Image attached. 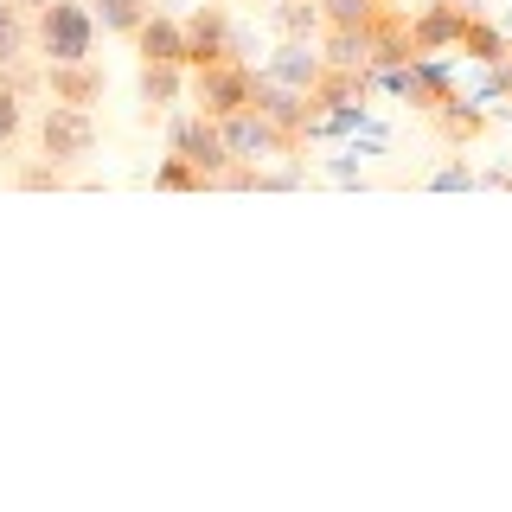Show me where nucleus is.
Segmentation results:
<instances>
[{"mask_svg":"<svg viewBox=\"0 0 512 512\" xmlns=\"http://www.w3.org/2000/svg\"><path fill=\"white\" fill-rule=\"evenodd\" d=\"M32 45L45 52V64H77L90 58L96 45V13L84 0H45L39 13H32Z\"/></svg>","mask_w":512,"mask_h":512,"instance_id":"1","label":"nucleus"},{"mask_svg":"<svg viewBox=\"0 0 512 512\" xmlns=\"http://www.w3.org/2000/svg\"><path fill=\"white\" fill-rule=\"evenodd\" d=\"M90 154H96L90 109H77V103H52V109H45V122H39V160H45V167L71 173V167H84Z\"/></svg>","mask_w":512,"mask_h":512,"instance_id":"2","label":"nucleus"},{"mask_svg":"<svg viewBox=\"0 0 512 512\" xmlns=\"http://www.w3.org/2000/svg\"><path fill=\"white\" fill-rule=\"evenodd\" d=\"M218 135H224V148H231V160H250V167H263V160H276V154H288V160L301 154V141L282 135V128L269 122L256 103L231 109V116H218Z\"/></svg>","mask_w":512,"mask_h":512,"instance_id":"3","label":"nucleus"},{"mask_svg":"<svg viewBox=\"0 0 512 512\" xmlns=\"http://www.w3.org/2000/svg\"><path fill=\"white\" fill-rule=\"evenodd\" d=\"M250 103V64L244 58H212V64H192V109H205V116H231V109Z\"/></svg>","mask_w":512,"mask_h":512,"instance_id":"4","label":"nucleus"},{"mask_svg":"<svg viewBox=\"0 0 512 512\" xmlns=\"http://www.w3.org/2000/svg\"><path fill=\"white\" fill-rule=\"evenodd\" d=\"M167 148H173V154H186L212 186H218V173L231 167V148H224L218 122L205 116V109H186V116H173V122H167Z\"/></svg>","mask_w":512,"mask_h":512,"instance_id":"5","label":"nucleus"},{"mask_svg":"<svg viewBox=\"0 0 512 512\" xmlns=\"http://www.w3.org/2000/svg\"><path fill=\"white\" fill-rule=\"evenodd\" d=\"M244 58V39H237V26H231V13L218 7V0H205L199 13L186 20V64H212V58Z\"/></svg>","mask_w":512,"mask_h":512,"instance_id":"6","label":"nucleus"},{"mask_svg":"<svg viewBox=\"0 0 512 512\" xmlns=\"http://www.w3.org/2000/svg\"><path fill=\"white\" fill-rule=\"evenodd\" d=\"M384 84L404 96L410 109H423V116H436L442 103H455V96H461V90H455V77H448L442 64H429V58H410L404 71H384Z\"/></svg>","mask_w":512,"mask_h":512,"instance_id":"7","label":"nucleus"},{"mask_svg":"<svg viewBox=\"0 0 512 512\" xmlns=\"http://www.w3.org/2000/svg\"><path fill=\"white\" fill-rule=\"evenodd\" d=\"M250 103L263 109V116L276 122L282 135L308 141V90H288L282 77H269V71H250Z\"/></svg>","mask_w":512,"mask_h":512,"instance_id":"8","label":"nucleus"},{"mask_svg":"<svg viewBox=\"0 0 512 512\" xmlns=\"http://www.w3.org/2000/svg\"><path fill=\"white\" fill-rule=\"evenodd\" d=\"M461 26H468V7H461V0H429V7L410 20L416 58H436V52H448V45H461Z\"/></svg>","mask_w":512,"mask_h":512,"instance_id":"9","label":"nucleus"},{"mask_svg":"<svg viewBox=\"0 0 512 512\" xmlns=\"http://www.w3.org/2000/svg\"><path fill=\"white\" fill-rule=\"evenodd\" d=\"M410 58H416L410 20H404L397 7H378V13H372V77H378V71H404Z\"/></svg>","mask_w":512,"mask_h":512,"instance_id":"10","label":"nucleus"},{"mask_svg":"<svg viewBox=\"0 0 512 512\" xmlns=\"http://www.w3.org/2000/svg\"><path fill=\"white\" fill-rule=\"evenodd\" d=\"M45 90H52V103L90 109L96 96H103V71H96L90 58H77V64H45Z\"/></svg>","mask_w":512,"mask_h":512,"instance_id":"11","label":"nucleus"},{"mask_svg":"<svg viewBox=\"0 0 512 512\" xmlns=\"http://www.w3.org/2000/svg\"><path fill=\"white\" fill-rule=\"evenodd\" d=\"M141 64H186V20H167V13H148L135 26Z\"/></svg>","mask_w":512,"mask_h":512,"instance_id":"12","label":"nucleus"},{"mask_svg":"<svg viewBox=\"0 0 512 512\" xmlns=\"http://www.w3.org/2000/svg\"><path fill=\"white\" fill-rule=\"evenodd\" d=\"M320 71H327V58L314 52V39H282L276 58H269V77H282L288 90H314Z\"/></svg>","mask_w":512,"mask_h":512,"instance_id":"13","label":"nucleus"},{"mask_svg":"<svg viewBox=\"0 0 512 512\" xmlns=\"http://www.w3.org/2000/svg\"><path fill=\"white\" fill-rule=\"evenodd\" d=\"M320 58L340 71H372V20L365 26H327L320 32Z\"/></svg>","mask_w":512,"mask_h":512,"instance_id":"14","label":"nucleus"},{"mask_svg":"<svg viewBox=\"0 0 512 512\" xmlns=\"http://www.w3.org/2000/svg\"><path fill=\"white\" fill-rule=\"evenodd\" d=\"M269 26H276V39H320L327 32L320 0H269Z\"/></svg>","mask_w":512,"mask_h":512,"instance_id":"15","label":"nucleus"},{"mask_svg":"<svg viewBox=\"0 0 512 512\" xmlns=\"http://www.w3.org/2000/svg\"><path fill=\"white\" fill-rule=\"evenodd\" d=\"M32 52V13L20 0H0V71H13Z\"/></svg>","mask_w":512,"mask_h":512,"instance_id":"16","label":"nucleus"},{"mask_svg":"<svg viewBox=\"0 0 512 512\" xmlns=\"http://www.w3.org/2000/svg\"><path fill=\"white\" fill-rule=\"evenodd\" d=\"M461 52L500 71V64H506V52H512V39H506V32L493 26V20H480V13H468V26H461Z\"/></svg>","mask_w":512,"mask_h":512,"instance_id":"17","label":"nucleus"},{"mask_svg":"<svg viewBox=\"0 0 512 512\" xmlns=\"http://www.w3.org/2000/svg\"><path fill=\"white\" fill-rule=\"evenodd\" d=\"M186 64H141V103H148V116H160V109H173L180 103V90H186Z\"/></svg>","mask_w":512,"mask_h":512,"instance_id":"18","label":"nucleus"},{"mask_svg":"<svg viewBox=\"0 0 512 512\" xmlns=\"http://www.w3.org/2000/svg\"><path fill=\"white\" fill-rule=\"evenodd\" d=\"M90 13L103 20V32H122V39H135V26L154 13V0H90Z\"/></svg>","mask_w":512,"mask_h":512,"instance_id":"19","label":"nucleus"},{"mask_svg":"<svg viewBox=\"0 0 512 512\" xmlns=\"http://www.w3.org/2000/svg\"><path fill=\"white\" fill-rule=\"evenodd\" d=\"M154 186H160V192H205L212 180H205V173L192 167L186 154H167V160H160V167H154Z\"/></svg>","mask_w":512,"mask_h":512,"instance_id":"20","label":"nucleus"},{"mask_svg":"<svg viewBox=\"0 0 512 512\" xmlns=\"http://www.w3.org/2000/svg\"><path fill=\"white\" fill-rule=\"evenodd\" d=\"M436 128H442L448 141H474L480 128H487V116H480L474 103H461V96H455V103H442V109H436Z\"/></svg>","mask_w":512,"mask_h":512,"instance_id":"21","label":"nucleus"},{"mask_svg":"<svg viewBox=\"0 0 512 512\" xmlns=\"http://www.w3.org/2000/svg\"><path fill=\"white\" fill-rule=\"evenodd\" d=\"M20 122H26L20 84H7V77H0V148H13V141H20Z\"/></svg>","mask_w":512,"mask_h":512,"instance_id":"22","label":"nucleus"},{"mask_svg":"<svg viewBox=\"0 0 512 512\" xmlns=\"http://www.w3.org/2000/svg\"><path fill=\"white\" fill-rule=\"evenodd\" d=\"M378 13V0H320V20L327 26H365Z\"/></svg>","mask_w":512,"mask_h":512,"instance_id":"23","label":"nucleus"},{"mask_svg":"<svg viewBox=\"0 0 512 512\" xmlns=\"http://www.w3.org/2000/svg\"><path fill=\"white\" fill-rule=\"evenodd\" d=\"M20 7H26V13H39V7H45V0H20Z\"/></svg>","mask_w":512,"mask_h":512,"instance_id":"24","label":"nucleus"},{"mask_svg":"<svg viewBox=\"0 0 512 512\" xmlns=\"http://www.w3.org/2000/svg\"><path fill=\"white\" fill-rule=\"evenodd\" d=\"M500 186H512V167H506V173H500Z\"/></svg>","mask_w":512,"mask_h":512,"instance_id":"25","label":"nucleus"},{"mask_svg":"<svg viewBox=\"0 0 512 512\" xmlns=\"http://www.w3.org/2000/svg\"><path fill=\"white\" fill-rule=\"evenodd\" d=\"M378 7H391V0H378Z\"/></svg>","mask_w":512,"mask_h":512,"instance_id":"26","label":"nucleus"},{"mask_svg":"<svg viewBox=\"0 0 512 512\" xmlns=\"http://www.w3.org/2000/svg\"><path fill=\"white\" fill-rule=\"evenodd\" d=\"M506 64H512V52H506Z\"/></svg>","mask_w":512,"mask_h":512,"instance_id":"27","label":"nucleus"}]
</instances>
